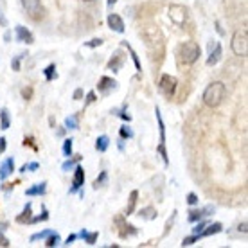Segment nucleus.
Returning <instances> with one entry per match:
<instances>
[{
  "instance_id": "obj_34",
  "label": "nucleus",
  "mask_w": 248,
  "mask_h": 248,
  "mask_svg": "<svg viewBox=\"0 0 248 248\" xmlns=\"http://www.w3.org/2000/svg\"><path fill=\"white\" fill-rule=\"evenodd\" d=\"M50 234V230H45V232H38L31 237V241H36V239H42V237H47Z\"/></svg>"
},
{
  "instance_id": "obj_11",
  "label": "nucleus",
  "mask_w": 248,
  "mask_h": 248,
  "mask_svg": "<svg viewBox=\"0 0 248 248\" xmlns=\"http://www.w3.org/2000/svg\"><path fill=\"white\" fill-rule=\"evenodd\" d=\"M99 92L101 93H108L110 90H115V87H117V81L112 79V78H101L99 81Z\"/></svg>"
},
{
  "instance_id": "obj_43",
  "label": "nucleus",
  "mask_w": 248,
  "mask_h": 248,
  "mask_svg": "<svg viewBox=\"0 0 248 248\" xmlns=\"http://www.w3.org/2000/svg\"><path fill=\"white\" fill-rule=\"evenodd\" d=\"M203 227H205V223H200V225H196V229H194V234H196V236H198L200 232H202V230H203Z\"/></svg>"
},
{
  "instance_id": "obj_27",
  "label": "nucleus",
  "mask_w": 248,
  "mask_h": 248,
  "mask_svg": "<svg viewBox=\"0 0 248 248\" xmlns=\"http://www.w3.org/2000/svg\"><path fill=\"white\" fill-rule=\"evenodd\" d=\"M63 153H65V156L72 155V139H67V140L63 142Z\"/></svg>"
},
{
  "instance_id": "obj_8",
  "label": "nucleus",
  "mask_w": 248,
  "mask_h": 248,
  "mask_svg": "<svg viewBox=\"0 0 248 248\" xmlns=\"http://www.w3.org/2000/svg\"><path fill=\"white\" fill-rule=\"evenodd\" d=\"M106 22H108V25H110V29H112V31H115V32H124V22H123V18H121L119 15H115V13L108 15Z\"/></svg>"
},
{
  "instance_id": "obj_14",
  "label": "nucleus",
  "mask_w": 248,
  "mask_h": 248,
  "mask_svg": "<svg viewBox=\"0 0 248 248\" xmlns=\"http://www.w3.org/2000/svg\"><path fill=\"white\" fill-rule=\"evenodd\" d=\"M221 44H216V47H214V50L211 52V56H209V60H207V65L209 67H212V65H216L219 60H221Z\"/></svg>"
},
{
  "instance_id": "obj_36",
  "label": "nucleus",
  "mask_w": 248,
  "mask_h": 248,
  "mask_svg": "<svg viewBox=\"0 0 248 248\" xmlns=\"http://www.w3.org/2000/svg\"><path fill=\"white\" fill-rule=\"evenodd\" d=\"M121 135H123L124 139H126V137H128V139H131V137H133V131L128 130V128L124 126V128H121Z\"/></svg>"
},
{
  "instance_id": "obj_10",
  "label": "nucleus",
  "mask_w": 248,
  "mask_h": 248,
  "mask_svg": "<svg viewBox=\"0 0 248 248\" xmlns=\"http://www.w3.org/2000/svg\"><path fill=\"white\" fill-rule=\"evenodd\" d=\"M72 192L78 191L79 187L85 186V169L81 168V166H78L76 168V173H74V178H72Z\"/></svg>"
},
{
  "instance_id": "obj_31",
  "label": "nucleus",
  "mask_w": 248,
  "mask_h": 248,
  "mask_svg": "<svg viewBox=\"0 0 248 248\" xmlns=\"http://www.w3.org/2000/svg\"><path fill=\"white\" fill-rule=\"evenodd\" d=\"M106 178H108V174H106V171H103V173H101L99 178H97V180L93 182V187H95V189H97V187H101V184H105Z\"/></svg>"
},
{
  "instance_id": "obj_5",
  "label": "nucleus",
  "mask_w": 248,
  "mask_h": 248,
  "mask_svg": "<svg viewBox=\"0 0 248 248\" xmlns=\"http://www.w3.org/2000/svg\"><path fill=\"white\" fill-rule=\"evenodd\" d=\"M176 87H178V79L174 78V76H169V74H162L160 81H158V90L164 97H168L171 99L176 92Z\"/></svg>"
},
{
  "instance_id": "obj_2",
  "label": "nucleus",
  "mask_w": 248,
  "mask_h": 248,
  "mask_svg": "<svg viewBox=\"0 0 248 248\" xmlns=\"http://www.w3.org/2000/svg\"><path fill=\"white\" fill-rule=\"evenodd\" d=\"M202 56V47L196 42H184L178 47V60L182 65H194Z\"/></svg>"
},
{
  "instance_id": "obj_28",
  "label": "nucleus",
  "mask_w": 248,
  "mask_h": 248,
  "mask_svg": "<svg viewBox=\"0 0 248 248\" xmlns=\"http://www.w3.org/2000/svg\"><path fill=\"white\" fill-rule=\"evenodd\" d=\"M124 47H128V50H130V54H131V58H133V62H135V67H137V70H139V72H140V62H139V56H137V52L133 49H131L130 45L128 44H123Z\"/></svg>"
},
{
  "instance_id": "obj_18",
  "label": "nucleus",
  "mask_w": 248,
  "mask_h": 248,
  "mask_svg": "<svg viewBox=\"0 0 248 248\" xmlns=\"http://www.w3.org/2000/svg\"><path fill=\"white\" fill-rule=\"evenodd\" d=\"M139 216L144 217V219H155L156 209L155 207H146V209H140V211H139Z\"/></svg>"
},
{
  "instance_id": "obj_21",
  "label": "nucleus",
  "mask_w": 248,
  "mask_h": 248,
  "mask_svg": "<svg viewBox=\"0 0 248 248\" xmlns=\"http://www.w3.org/2000/svg\"><path fill=\"white\" fill-rule=\"evenodd\" d=\"M0 126H2V130L9 128V112H7V108L0 110Z\"/></svg>"
},
{
  "instance_id": "obj_35",
  "label": "nucleus",
  "mask_w": 248,
  "mask_h": 248,
  "mask_svg": "<svg viewBox=\"0 0 248 248\" xmlns=\"http://www.w3.org/2000/svg\"><path fill=\"white\" fill-rule=\"evenodd\" d=\"M87 47H99V45H103V40L101 38H95V40H92V42H88V44H85Z\"/></svg>"
},
{
  "instance_id": "obj_1",
  "label": "nucleus",
  "mask_w": 248,
  "mask_h": 248,
  "mask_svg": "<svg viewBox=\"0 0 248 248\" xmlns=\"http://www.w3.org/2000/svg\"><path fill=\"white\" fill-rule=\"evenodd\" d=\"M225 95H227V87H225L223 81H212L209 87L203 90V105L209 108H217V106L223 103Z\"/></svg>"
},
{
  "instance_id": "obj_47",
  "label": "nucleus",
  "mask_w": 248,
  "mask_h": 248,
  "mask_svg": "<svg viewBox=\"0 0 248 248\" xmlns=\"http://www.w3.org/2000/svg\"><path fill=\"white\" fill-rule=\"evenodd\" d=\"M83 2H93V0H83Z\"/></svg>"
},
{
  "instance_id": "obj_33",
  "label": "nucleus",
  "mask_w": 248,
  "mask_h": 248,
  "mask_svg": "<svg viewBox=\"0 0 248 248\" xmlns=\"http://www.w3.org/2000/svg\"><path fill=\"white\" fill-rule=\"evenodd\" d=\"M22 97H24L25 101L31 99V97H32V88H31V87L24 88V90H22Z\"/></svg>"
},
{
  "instance_id": "obj_12",
  "label": "nucleus",
  "mask_w": 248,
  "mask_h": 248,
  "mask_svg": "<svg viewBox=\"0 0 248 248\" xmlns=\"http://www.w3.org/2000/svg\"><path fill=\"white\" fill-rule=\"evenodd\" d=\"M13 171H15V160H13V158H7V160L0 166V178H2V180H6Z\"/></svg>"
},
{
  "instance_id": "obj_29",
  "label": "nucleus",
  "mask_w": 248,
  "mask_h": 248,
  "mask_svg": "<svg viewBox=\"0 0 248 248\" xmlns=\"http://www.w3.org/2000/svg\"><path fill=\"white\" fill-rule=\"evenodd\" d=\"M200 239V236H189V237H184V241H182V247H191V245H194V243L198 241Z\"/></svg>"
},
{
  "instance_id": "obj_30",
  "label": "nucleus",
  "mask_w": 248,
  "mask_h": 248,
  "mask_svg": "<svg viewBox=\"0 0 248 248\" xmlns=\"http://www.w3.org/2000/svg\"><path fill=\"white\" fill-rule=\"evenodd\" d=\"M65 124H67V128H70V130L78 128V115H74V117H68Z\"/></svg>"
},
{
  "instance_id": "obj_20",
  "label": "nucleus",
  "mask_w": 248,
  "mask_h": 248,
  "mask_svg": "<svg viewBox=\"0 0 248 248\" xmlns=\"http://www.w3.org/2000/svg\"><path fill=\"white\" fill-rule=\"evenodd\" d=\"M81 237H83L88 245H95L97 237H99V232H87V230H83V232H81Z\"/></svg>"
},
{
  "instance_id": "obj_13",
  "label": "nucleus",
  "mask_w": 248,
  "mask_h": 248,
  "mask_svg": "<svg viewBox=\"0 0 248 248\" xmlns=\"http://www.w3.org/2000/svg\"><path fill=\"white\" fill-rule=\"evenodd\" d=\"M221 230H223V225L221 223H212V225L207 227V230H202L198 236L200 237H209V236H212V234H219Z\"/></svg>"
},
{
  "instance_id": "obj_3",
  "label": "nucleus",
  "mask_w": 248,
  "mask_h": 248,
  "mask_svg": "<svg viewBox=\"0 0 248 248\" xmlns=\"http://www.w3.org/2000/svg\"><path fill=\"white\" fill-rule=\"evenodd\" d=\"M140 36L144 38V42L149 47H162L164 45V34H162L158 25H153V24L144 25L142 31H140Z\"/></svg>"
},
{
  "instance_id": "obj_4",
  "label": "nucleus",
  "mask_w": 248,
  "mask_h": 248,
  "mask_svg": "<svg viewBox=\"0 0 248 248\" xmlns=\"http://www.w3.org/2000/svg\"><path fill=\"white\" fill-rule=\"evenodd\" d=\"M230 47H232V52H234L236 56L247 58L248 56V32L247 31L234 32L232 42H230Z\"/></svg>"
},
{
  "instance_id": "obj_9",
  "label": "nucleus",
  "mask_w": 248,
  "mask_h": 248,
  "mask_svg": "<svg viewBox=\"0 0 248 248\" xmlns=\"http://www.w3.org/2000/svg\"><path fill=\"white\" fill-rule=\"evenodd\" d=\"M15 32H16V38H18V42H22V44H32V42H34L32 34L27 31V29H25L24 25H16Z\"/></svg>"
},
{
  "instance_id": "obj_25",
  "label": "nucleus",
  "mask_w": 248,
  "mask_h": 248,
  "mask_svg": "<svg viewBox=\"0 0 248 248\" xmlns=\"http://www.w3.org/2000/svg\"><path fill=\"white\" fill-rule=\"evenodd\" d=\"M44 72H45V79H47V81H52L54 78H56V65H54V63H50V65L47 68H45Z\"/></svg>"
},
{
  "instance_id": "obj_46",
  "label": "nucleus",
  "mask_w": 248,
  "mask_h": 248,
  "mask_svg": "<svg viewBox=\"0 0 248 248\" xmlns=\"http://www.w3.org/2000/svg\"><path fill=\"white\" fill-rule=\"evenodd\" d=\"M115 2H117V0H108V6H113Z\"/></svg>"
},
{
  "instance_id": "obj_15",
  "label": "nucleus",
  "mask_w": 248,
  "mask_h": 248,
  "mask_svg": "<svg viewBox=\"0 0 248 248\" xmlns=\"http://www.w3.org/2000/svg\"><path fill=\"white\" fill-rule=\"evenodd\" d=\"M123 63H124V56L121 54V52H117V54H115V56L108 62V68H110V70H113V72H117L119 68L123 67Z\"/></svg>"
},
{
  "instance_id": "obj_39",
  "label": "nucleus",
  "mask_w": 248,
  "mask_h": 248,
  "mask_svg": "<svg viewBox=\"0 0 248 248\" xmlns=\"http://www.w3.org/2000/svg\"><path fill=\"white\" fill-rule=\"evenodd\" d=\"M20 58H22V56H18L16 60H13V62H11L13 70H20Z\"/></svg>"
},
{
  "instance_id": "obj_42",
  "label": "nucleus",
  "mask_w": 248,
  "mask_h": 248,
  "mask_svg": "<svg viewBox=\"0 0 248 248\" xmlns=\"http://www.w3.org/2000/svg\"><path fill=\"white\" fill-rule=\"evenodd\" d=\"M4 149H6V139L0 137V153H4Z\"/></svg>"
},
{
  "instance_id": "obj_26",
  "label": "nucleus",
  "mask_w": 248,
  "mask_h": 248,
  "mask_svg": "<svg viewBox=\"0 0 248 248\" xmlns=\"http://www.w3.org/2000/svg\"><path fill=\"white\" fill-rule=\"evenodd\" d=\"M205 211H207V209H205ZM205 211H191V212H189V221H192V223H194V221L202 219L203 216H207V214H205Z\"/></svg>"
},
{
  "instance_id": "obj_7",
  "label": "nucleus",
  "mask_w": 248,
  "mask_h": 248,
  "mask_svg": "<svg viewBox=\"0 0 248 248\" xmlns=\"http://www.w3.org/2000/svg\"><path fill=\"white\" fill-rule=\"evenodd\" d=\"M22 7L25 13L31 16L32 20H40L44 16V7H42V0H20Z\"/></svg>"
},
{
  "instance_id": "obj_19",
  "label": "nucleus",
  "mask_w": 248,
  "mask_h": 248,
  "mask_svg": "<svg viewBox=\"0 0 248 248\" xmlns=\"http://www.w3.org/2000/svg\"><path fill=\"white\" fill-rule=\"evenodd\" d=\"M108 146H110V139L106 135H101L99 139H97V142H95V148H97V151H101V153H105L106 149H108Z\"/></svg>"
},
{
  "instance_id": "obj_17",
  "label": "nucleus",
  "mask_w": 248,
  "mask_h": 248,
  "mask_svg": "<svg viewBox=\"0 0 248 248\" xmlns=\"http://www.w3.org/2000/svg\"><path fill=\"white\" fill-rule=\"evenodd\" d=\"M31 214H32L31 203H27V205H25V209L22 211V214L16 217V221H18V223H31V219H32Z\"/></svg>"
},
{
  "instance_id": "obj_32",
  "label": "nucleus",
  "mask_w": 248,
  "mask_h": 248,
  "mask_svg": "<svg viewBox=\"0 0 248 248\" xmlns=\"http://www.w3.org/2000/svg\"><path fill=\"white\" fill-rule=\"evenodd\" d=\"M187 203H189V205H196V203H198V196H196L194 192H189V194H187Z\"/></svg>"
},
{
  "instance_id": "obj_16",
  "label": "nucleus",
  "mask_w": 248,
  "mask_h": 248,
  "mask_svg": "<svg viewBox=\"0 0 248 248\" xmlns=\"http://www.w3.org/2000/svg\"><path fill=\"white\" fill-rule=\"evenodd\" d=\"M137 198H139V191H131V192H130V202H128V205H126V211H124V216H130L131 212L135 211Z\"/></svg>"
},
{
  "instance_id": "obj_41",
  "label": "nucleus",
  "mask_w": 248,
  "mask_h": 248,
  "mask_svg": "<svg viewBox=\"0 0 248 248\" xmlns=\"http://www.w3.org/2000/svg\"><path fill=\"white\" fill-rule=\"evenodd\" d=\"M76 237H78L76 234H70V236L67 237V241H65V245H72V243L76 241Z\"/></svg>"
},
{
  "instance_id": "obj_38",
  "label": "nucleus",
  "mask_w": 248,
  "mask_h": 248,
  "mask_svg": "<svg viewBox=\"0 0 248 248\" xmlns=\"http://www.w3.org/2000/svg\"><path fill=\"white\" fill-rule=\"evenodd\" d=\"M237 230H239V232H243V234H247V232H248V223H247V221H243V223H239Z\"/></svg>"
},
{
  "instance_id": "obj_40",
  "label": "nucleus",
  "mask_w": 248,
  "mask_h": 248,
  "mask_svg": "<svg viewBox=\"0 0 248 248\" xmlns=\"http://www.w3.org/2000/svg\"><path fill=\"white\" fill-rule=\"evenodd\" d=\"M81 97H83V90H81V88H78V90L74 92V99H76V101H79Z\"/></svg>"
},
{
  "instance_id": "obj_44",
  "label": "nucleus",
  "mask_w": 248,
  "mask_h": 248,
  "mask_svg": "<svg viewBox=\"0 0 248 248\" xmlns=\"http://www.w3.org/2000/svg\"><path fill=\"white\" fill-rule=\"evenodd\" d=\"M0 245H2V247H9V241H7L6 237L2 236V234H0Z\"/></svg>"
},
{
  "instance_id": "obj_22",
  "label": "nucleus",
  "mask_w": 248,
  "mask_h": 248,
  "mask_svg": "<svg viewBox=\"0 0 248 248\" xmlns=\"http://www.w3.org/2000/svg\"><path fill=\"white\" fill-rule=\"evenodd\" d=\"M45 186L47 184H36L34 187H31V189H27V196H36V194H44L45 192Z\"/></svg>"
},
{
  "instance_id": "obj_45",
  "label": "nucleus",
  "mask_w": 248,
  "mask_h": 248,
  "mask_svg": "<svg viewBox=\"0 0 248 248\" xmlns=\"http://www.w3.org/2000/svg\"><path fill=\"white\" fill-rule=\"evenodd\" d=\"M0 24H2V25H6V24H7L6 18H4V15H2V13H0Z\"/></svg>"
},
{
  "instance_id": "obj_24",
  "label": "nucleus",
  "mask_w": 248,
  "mask_h": 248,
  "mask_svg": "<svg viewBox=\"0 0 248 248\" xmlns=\"http://www.w3.org/2000/svg\"><path fill=\"white\" fill-rule=\"evenodd\" d=\"M58 245H60V236L54 234V232H50L49 237H47V241H45V247L52 248V247H58Z\"/></svg>"
},
{
  "instance_id": "obj_6",
  "label": "nucleus",
  "mask_w": 248,
  "mask_h": 248,
  "mask_svg": "<svg viewBox=\"0 0 248 248\" xmlns=\"http://www.w3.org/2000/svg\"><path fill=\"white\" fill-rule=\"evenodd\" d=\"M168 15L174 25L182 27V25L187 22V15H189V13H187V7L182 6V4H171L168 9Z\"/></svg>"
},
{
  "instance_id": "obj_23",
  "label": "nucleus",
  "mask_w": 248,
  "mask_h": 248,
  "mask_svg": "<svg viewBox=\"0 0 248 248\" xmlns=\"http://www.w3.org/2000/svg\"><path fill=\"white\" fill-rule=\"evenodd\" d=\"M155 113H156V121H158V128H160V142H164V140H166V128H164V121H162L160 110L156 108Z\"/></svg>"
},
{
  "instance_id": "obj_37",
  "label": "nucleus",
  "mask_w": 248,
  "mask_h": 248,
  "mask_svg": "<svg viewBox=\"0 0 248 248\" xmlns=\"http://www.w3.org/2000/svg\"><path fill=\"white\" fill-rule=\"evenodd\" d=\"M92 103H95V92H88V95H87V103H85V106L92 105Z\"/></svg>"
}]
</instances>
